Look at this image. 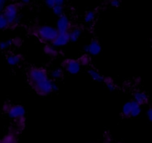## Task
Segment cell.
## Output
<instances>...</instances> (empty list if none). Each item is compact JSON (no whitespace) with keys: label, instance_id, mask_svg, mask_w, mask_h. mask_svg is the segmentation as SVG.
Here are the masks:
<instances>
[{"label":"cell","instance_id":"obj_12","mask_svg":"<svg viewBox=\"0 0 152 143\" xmlns=\"http://www.w3.org/2000/svg\"><path fill=\"white\" fill-rule=\"evenodd\" d=\"M88 72V74L91 77V78L94 81L98 82H103L105 77L102 76L96 69L93 68H90Z\"/></svg>","mask_w":152,"mask_h":143},{"label":"cell","instance_id":"obj_15","mask_svg":"<svg viewBox=\"0 0 152 143\" xmlns=\"http://www.w3.org/2000/svg\"><path fill=\"white\" fill-rule=\"evenodd\" d=\"M103 82L106 85L107 88H108L111 91H114V90L117 88L115 82H114V81L113 80V79L111 78V77H105Z\"/></svg>","mask_w":152,"mask_h":143},{"label":"cell","instance_id":"obj_5","mask_svg":"<svg viewBox=\"0 0 152 143\" xmlns=\"http://www.w3.org/2000/svg\"><path fill=\"white\" fill-rule=\"evenodd\" d=\"M61 65L62 68L71 74H78L81 70V65L79 62L78 59H66L62 61Z\"/></svg>","mask_w":152,"mask_h":143},{"label":"cell","instance_id":"obj_20","mask_svg":"<svg viewBox=\"0 0 152 143\" xmlns=\"http://www.w3.org/2000/svg\"><path fill=\"white\" fill-rule=\"evenodd\" d=\"M45 53H47L48 56H57V51H56V49L50 45H46L45 47Z\"/></svg>","mask_w":152,"mask_h":143},{"label":"cell","instance_id":"obj_11","mask_svg":"<svg viewBox=\"0 0 152 143\" xmlns=\"http://www.w3.org/2000/svg\"><path fill=\"white\" fill-rule=\"evenodd\" d=\"M83 33V30L79 26H72L71 29L68 32L70 37V42H77L80 39Z\"/></svg>","mask_w":152,"mask_h":143},{"label":"cell","instance_id":"obj_23","mask_svg":"<svg viewBox=\"0 0 152 143\" xmlns=\"http://www.w3.org/2000/svg\"><path fill=\"white\" fill-rule=\"evenodd\" d=\"M13 44V40H6L0 42V49L1 50H7Z\"/></svg>","mask_w":152,"mask_h":143},{"label":"cell","instance_id":"obj_28","mask_svg":"<svg viewBox=\"0 0 152 143\" xmlns=\"http://www.w3.org/2000/svg\"><path fill=\"white\" fill-rule=\"evenodd\" d=\"M64 3H65V1H64L63 0H56V5L63 6Z\"/></svg>","mask_w":152,"mask_h":143},{"label":"cell","instance_id":"obj_1","mask_svg":"<svg viewBox=\"0 0 152 143\" xmlns=\"http://www.w3.org/2000/svg\"><path fill=\"white\" fill-rule=\"evenodd\" d=\"M27 80L33 90L40 96H47L53 91V82L45 68L31 67L27 71Z\"/></svg>","mask_w":152,"mask_h":143},{"label":"cell","instance_id":"obj_24","mask_svg":"<svg viewBox=\"0 0 152 143\" xmlns=\"http://www.w3.org/2000/svg\"><path fill=\"white\" fill-rule=\"evenodd\" d=\"M45 4L49 8L53 9V7L56 5V0H46Z\"/></svg>","mask_w":152,"mask_h":143},{"label":"cell","instance_id":"obj_14","mask_svg":"<svg viewBox=\"0 0 152 143\" xmlns=\"http://www.w3.org/2000/svg\"><path fill=\"white\" fill-rule=\"evenodd\" d=\"M141 106L139 104L137 103L135 101H132V112H131V117H137L140 114Z\"/></svg>","mask_w":152,"mask_h":143},{"label":"cell","instance_id":"obj_7","mask_svg":"<svg viewBox=\"0 0 152 143\" xmlns=\"http://www.w3.org/2000/svg\"><path fill=\"white\" fill-rule=\"evenodd\" d=\"M85 50L92 56H97L102 50V46L98 40L93 39L88 45L86 46Z\"/></svg>","mask_w":152,"mask_h":143},{"label":"cell","instance_id":"obj_9","mask_svg":"<svg viewBox=\"0 0 152 143\" xmlns=\"http://www.w3.org/2000/svg\"><path fill=\"white\" fill-rule=\"evenodd\" d=\"M134 101H135L137 103L142 106V105H146L148 103L149 98L146 93H145L144 91L137 90L134 93Z\"/></svg>","mask_w":152,"mask_h":143},{"label":"cell","instance_id":"obj_3","mask_svg":"<svg viewBox=\"0 0 152 143\" xmlns=\"http://www.w3.org/2000/svg\"><path fill=\"white\" fill-rule=\"evenodd\" d=\"M24 4L22 2L11 3L5 6L2 13L7 19L10 28H16L19 22V10Z\"/></svg>","mask_w":152,"mask_h":143},{"label":"cell","instance_id":"obj_19","mask_svg":"<svg viewBox=\"0 0 152 143\" xmlns=\"http://www.w3.org/2000/svg\"><path fill=\"white\" fill-rule=\"evenodd\" d=\"M95 16H96V13L94 10H89L85 15V22L86 23H90V22H93L95 19Z\"/></svg>","mask_w":152,"mask_h":143},{"label":"cell","instance_id":"obj_22","mask_svg":"<svg viewBox=\"0 0 152 143\" xmlns=\"http://www.w3.org/2000/svg\"><path fill=\"white\" fill-rule=\"evenodd\" d=\"M78 61L80 65H81V66L82 65H88L90 62V57H89L88 55L85 54L83 56H81L80 59H78Z\"/></svg>","mask_w":152,"mask_h":143},{"label":"cell","instance_id":"obj_6","mask_svg":"<svg viewBox=\"0 0 152 143\" xmlns=\"http://www.w3.org/2000/svg\"><path fill=\"white\" fill-rule=\"evenodd\" d=\"M73 25H71L69 19L65 15L59 16L56 22V29L59 33H68L71 29Z\"/></svg>","mask_w":152,"mask_h":143},{"label":"cell","instance_id":"obj_8","mask_svg":"<svg viewBox=\"0 0 152 143\" xmlns=\"http://www.w3.org/2000/svg\"><path fill=\"white\" fill-rule=\"evenodd\" d=\"M69 42L70 37L68 33H59L51 44L54 47H62L66 45Z\"/></svg>","mask_w":152,"mask_h":143},{"label":"cell","instance_id":"obj_27","mask_svg":"<svg viewBox=\"0 0 152 143\" xmlns=\"http://www.w3.org/2000/svg\"><path fill=\"white\" fill-rule=\"evenodd\" d=\"M4 7H5V1H4V0H0V12L3 11Z\"/></svg>","mask_w":152,"mask_h":143},{"label":"cell","instance_id":"obj_25","mask_svg":"<svg viewBox=\"0 0 152 143\" xmlns=\"http://www.w3.org/2000/svg\"><path fill=\"white\" fill-rule=\"evenodd\" d=\"M110 4L112 7H118L120 5V0H111V1H110Z\"/></svg>","mask_w":152,"mask_h":143},{"label":"cell","instance_id":"obj_18","mask_svg":"<svg viewBox=\"0 0 152 143\" xmlns=\"http://www.w3.org/2000/svg\"><path fill=\"white\" fill-rule=\"evenodd\" d=\"M8 28H10V26L7 19L2 13H0V30H4Z\"/></svg>","mask_w":152,"mask_h":143},{"label":"cell","instance_id":"obj_21","mask_svg":"<svg viewBox=\"0 0 152 143\" xmlns=\"http://www.w3.org/2000/svg\"><path fill=\"white\" fill-rule=\"evenodd\" d=\"M52 10H53V13H54L56 16H59V17L63 15V12H64L63 6L56 5H56L53 7V9H52Z\"/></svg>","mask_w":152,"mask_h":143},{"label":"cell","instance_id":"obj_26","mask_svg":"<svg viewBox=\"0 0 152 143\" xmlns=\"http://www.w3.org/2000/svg\"><path fill=\"white\" fill-rule=\"evenodd\" d=\"M147 117H148V120L152 123V107H150L147 111Z\"/></svg>","mask_w":152,"mask_h":143},{"label":"cell","instance_id":"obj_4","mask_svg":"<svg viewBox=\"0 0 152 143\" xmlns=\"http://www.w3.org/2000/svg\"><path fill=\"white\" fill-rule=\"evenodd\" d=\"M7 116L13 120L22 122V120L25 118V109L22 105H8L4 107Z\"/></svg>","mask_w":152,"mask_h":143},{"label":"cell","instance_id":"obj_17","mask_svg":"<svg viewBox=\"0 0 152 143\" xmlns=\"http://www.w3.org/2000/svg\"><path fill=\"white\" fill-rule=\"evenodd\" d=\"M64 76L63 71L60 68H56L54 69L51 72V77L53 80H62Z\"/></svg>","mask_w":152,"mask_h":143},{"label":"cell","instance_id":"obj_13","mask_svg":"<svg viewBox=\"0 0 152 143\" xmlns=\"http://www.w3.org/2000/svg\"><path fill=\"white\" fill-rule=\"evenodd\" d=\"M131 112H132V101H129L123 105L122 109V116L124 118H130Z\"/></svg>","mask_w":152,"mask_h":143},{"label":"cell","instance_id":"obj_10","mask_svg":"<svg viewBox=\"0 0 152 143\" xmlns=\"http://www.w3.org/2000/svg\"><path fill=\"white\" fill-rule=\"evenodd\" d=\"M23 61V56L20 53H10L7 56V62L11 66H15Z\"/></svg>","mask_w":152,"mask_h":143},{"label":"cell","instance_id":"obj_16","mask_svg":"<svg viewBox=\"0 0 152 143\" xmlns=\"http://www.w3.org/2000/svg\"><path fill=\"white\" fill-rule=\"evenodd\" d=\"M0 143H18L16 136L13 134H9L6 135L1 141Z\"/></svg>","mask_w":152,"mask_h":143},{"label":"cell","instance_id":"obj_2","mask_svg":"<svg viewBox=\"0 0 152 143\" xmlns=\"http://www.w3.org/2000/svg\"><path fill=\"white\" fill-rule=\"evenodd\" d=\"M29 32L44 44L52 43L59 34L56 28L49 25H34L30 28Z\"/></svg>","mask_w":152,"mask_h":143}]
</instances>
